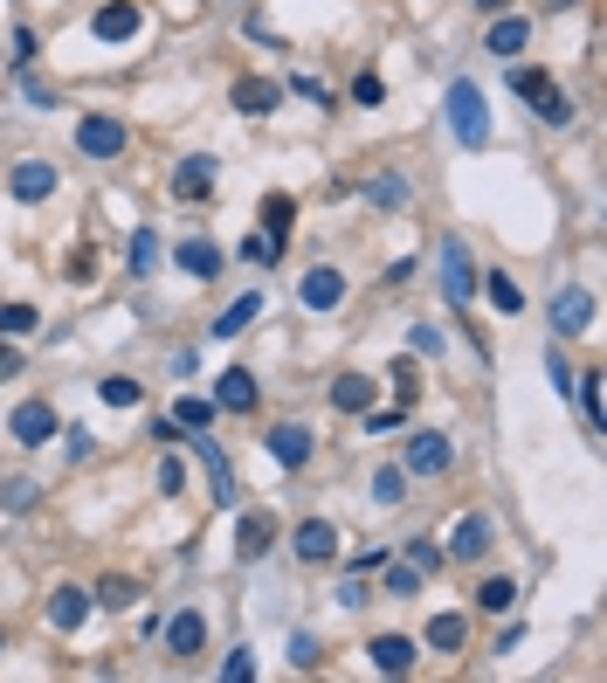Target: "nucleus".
Listing matches in <instances>:
<instances>
[{
	"instance_id": "14",
	"label": "nucleus",
	"mask_w": 607,
	"mask_h": 683,
	"mask_svg": "<svg viewBox=\"0 0 607 683\" xmlns=\"http://www.w3.org/2000/svg\"><path fill=\"white\" fill-rule=\"evenodd\" d=\"M8 435L21 442V449H42V442L56 435V408H48V401H21V408L8 414Z\"/></svg>"
},
{
	"instance_id": "36",
	"label": "nucleus",
	"mask_w": 607,
	"mask_h": 683,
	"mask_svg": "<svg viewBox=\"0 0 607 683\" xmlns=\"http://www.w3.org/2000/svg\"><path fill=\"white\" fill-rule=\"evenodd\" d=\"M579 393V414H587V435H600V373H573Z\"/></svg>"
},
{
	"instance_id": "18",
	"label": "nucleus",
	"mask_w": 607,
	"mask_h": 683,
	"mask_svg": "<svg viewBox=\"0 0 607 683\" xmlns=\"http://www.w3.org/2000/svg\"><path fill=\"white\" fill-rule=\"evenodd\" d=\"M524 42H532V21H524V14H490V35H484V48H490L497 63H511Z\"/></svg>"
},
{
	"instance_id": "6",
	"label": "nucleus",
	"mask_w": 607,
	"mask_h": 683,
	"mask_svg": "<svg viewBox=\"0 0 607 683\" xmlns=\"http://www.w3.org/2000/svg\"><path fill=\"white\" fill-rule=\"evenodd\" d=\"M215 414H256L262 408V387H256V373L249 366H228V373H215Z\"/></svg>"
},
{
	"instance_id": "10",
	"label": "nucleus",
	"mask_w": 607,
	"mask_h": 683,
	"mask_svg": "<svg viewBox=\"0 0 607 683\" xmlns=\"http://www.w3.org/2000/svg\"><path fill=\"white\" fill-rule=\"evenodd\" d=\"M139 29H145V8H139V0H104V8L90 14V35H97V42H131Z\"/></svg>"
},
{
	"instance_id": "12",
	"label": "nucleus",
	"mask_w": 607,
	"mask_h": 683,
	"mask_svg": "<svg viewBox=\"0 0 607 683\" xmlns=\"http://www.w3.org/2000/svg\"><path fill=\"white\" fill-rule=\"evenodd\" d=\"M215 173H221L215 152H187V160L173 166V200H207L215 194Z\"/></svg>"
},
{
	"instance_id": "31",
	"label": "nucleus",
	"mask_w": 607,
	"mask_h": 683,
	"mask_svg": "<svg viewBox=\"0 0 607 683\" xmlns=\"http://www.w3.org/2000/svg\"><path fill=\"white\" fill-rule=\"evenodd\" d=\"M14 84H21V97H29L35 111H56V104H63V90L48 84V76H35V63H29V69H14Z\"/></svg>"
},
{
	"instance_id": "29",
	"label": "nucleus",
	"mask_w": 607,
	"mask_h": 683,
	"mask_svg": "<svg viewBox=\"0 0 607 683\" xmlns=\"http://www.w3.org/2000/svg\"><path fill=\"white\" fill-rule=\"evenodd\" d=\"M421 642H429V649H442V655H456V649L469 642V628H463V615H435V621H429V636H421Z\"/></svg>"
},
{
	"instance_id": "32",
	"label": "nucleus",
	"mask_w": 607,
	"mask_h": 683,
	"mask_svg": "<svg viewBox=\"0 0 607 683\" xmlns=\"http://www.w3.org/2000/svg\"><path fill=\"white\" fill-rule=\"evenodd\" d=\"M477 608H484V615H505V608H518V581H511V573H497V581H484V587H477Z\"/></svg>"
},
{
	"instance_id": "2",
	"label": "nucleus",
	"mask_w": 607,
	"mask_h": 683,
	"mask_svg": "<svg viewBox=\"0 0 607 683\" xmlns=\"http://www.w3.org/2000/svg\"><path fill=\"white\" fill-rule=\"evenodd\" d=\"M124 145H131L124 118H111V111H84V118H76V152H84V160H124Z\"/></svg>"
},
{
	"instance_id": "30",
	"label": "nucleus",
	"mask_w": 607,
	"mask_h": 683,
	"mask_svg": "<svg viewBox=\"0 0 607 683\" xmlns=\"http://www.w3.org/2000/svg\"><path fill=\"white\" fill-rule=\"evenodd\" d=\"M256 311H262V297L249 291V297H235V304H228V311H221V318L207 325V332H215V338H235V332H249V318H256Z\"/></svg>"
},
{
	"instance_id": "16",
	"label": "nucleus",
	"mask_w": 607,
	"mask_h": 683,
	"mask_svg": "<svg viewBox=\"0 0 607 683\" xmlns=\"http://www.w3.org/2000/svg\"><path fill=\"white\" fill-rule=\"evenodd\" d=\"M173 262H180V270H187L194 283H215V277H221V249L207 242V235H187V242H173Z\"/></svg>"
},
{
	"instance_id": "53",
	"label": "nucleus",
	"mask_w": 607,
	"mask_h": 683,
	"mask_svg": "<svg viewBox=\"0 0 607 683\" xmlns=\"http://www.w3.org/2000/svg\"><path fill=\"white\" fill-rule=\"evenodd\" d=\"M408 338H414V353H421V359H435V353H442V332H435V325H414Z\"/></svg>"
},
{
	"instance_id": "39",
	"label": "nucleus",
	"mask_w": 607,
	"mask_h": 683,
	"mask_svg": "<svg viewBox=\"0 0 607 683\" xmlns=\"http://www.w3.org/2000/svg\"><path fill=\"white\" fill-rule=\"evenodd\" d=\"M408 429V401H393V408H366V435H401Z\"/></svg>"
},
{
	"instance_id": "55",
	"label": "nucleus",
	"mask_w": 607,
	"mask_h": 683,
	"mask_svg": "<svg viewBox=\"0 0 607 683\" xmlns=\"http://www.w3.org/2000/svg\"><path fill=\"white\" fill-rule=\"evenodd\" d=\"M338 608H366V587H359V573H353V581H338Z\"/></svg>"
},
{
	"instance_id": "43",
	"label": "nucleus",
	"mask_w": 607,
	"mask_h": 683,
	"mask_svg": "<svg viewBox=\"0 0 607 683\" xmlns=\"http://www.w3.org/2000/svg\"><path fill=\"white\" fill-rule=\"evenodd\" d=\"M35 497H42V490H35L29 477H8V484H0V505H8V511H35Z\"/></svg>"
},
{
	"instance_id": "41",
	"label": "nucleus",
	"mask_w": 607,
	"mask_h": 683,
	"mask_svg": "<svg viewBox=\"0 0 607 683\" xmlns=\"http://www.w3.org/2000/svg\"><path fill=\"white\" fill-rule=\"evenodd\" d=\"M421 594V573L401 560V566H387V600H414Z\"/></svg>"
},
{
	"instance_id": "45",
	"label": "nucleus",
	"mask_w": 607,
	"mask_h": 683,
	"mask_svg": "<svg viewBox=\"0 0 607 683\" xmlns=\"http://www.w3.org/2000/svg\"><path fill=\"white\" fill-rule=\"evenodd\" d=\"M545 84H552V76H545L539 63H511V90H518V97H539Z\"/></svg>"
},
{
	"instance_id": "35",
	"label": "nucleus",
	"mask_w": 607,
	"mask_h": 683,
	"mask_svg": "<svg viewBox=\"0 0 607 683\" xmlns=\"http://www.w3.org/2000/svg\"><path fill=\"white\" fill-rule=\"evenodd\" d=\"M173 422L194 435V429H207V422H215V401H200V393H180V401H173Z\"/></svg>"
},
{
	"instance_id": "28",
	"label": "nucleus",
	"mask_w": 607,
	"mask_h": 683,
	"mask_svg": "<svg viewBox=\"0 0 607 683\" xmlns=\"http://www.w3.org/2000/svg\"><path fill=\"white\" fill-rule=\"evenodd\" d=\"M366 200H373V207H387V215H393V207H408V200H414V187H408L401 173H373V180H366Z\"/></svg>"
},
{
	"instance_id": "20",
	"label": "nucleus",
	"mask_w": 607,
	"mask_h": 683,
	"mask_svg": "<svg viewBox=\"0 0 607 683\" xmlns=\"http://www.w3.org/2000/svg\"><path fill=\"white\" fill-rule=\"evenodd\" d=\"M160 636H166V649H173V663H180V655H200L207 649V621L194 615V608H180L166 628H160Z\"/></svg>"
},
{
	"instance_id": "57",
	"label": "nucleus",
	"mask_w": 607,
	"mask_h": 683,
	"mask_svg": "<svg viewBox=\"0 0 607 683\" xmlns=\"http://www.w3.org/2000/svg\"><path fill=\"white\" fill-rule=\"evenodd\" d=\"M0 649H8V636H0Z\"/></svg>"
},
{
	"instance_id": "44",
	"label": "nucleus",
	"mask_w": 607,
	"mask_h": 683,
	"mask_svg": "<svg viewBox=\"0 0 607 683\" xmlns=\"http://www.w3.org/2000/svg\"><path fill=\"white\" fill-rule=\"evenodd\" d=\"M353 104H359V111H373V104H387V84H380L373 69H359V76H353Z\"/></svg>"
},
{
	"instance_id": "21",
	"label": "nucleus",
	"mask_w": 607,
	"mask_h": 683,
	"mask_svg": "<svg viewBox=\"0 0 607 683\" xmlns=\"http://www.w3.org/2000/svg\"><path fill=\"white\" fill-rule=\"evenodd\" d=\"M366 655H373L380 676H408V670H414V642H408V636H373V642H366Z\"/></svg>"
},
{
	"instance_id": "54",
	"label": "nucleus",
	"mask_w": 607,
	"mask_h": 683,
	"mask_svg": "<svg viewBox=\"0 0 607 683\" xmlns=\"http://www.w3.org/2000/svg\"><path fill=\"white\" fill-rule=\"evenodd\" d=\"M290 663H297V670H318V642L297 636V642H290Z\"/></svg>"
},
{
	"instance_id": "33",
	"label": "nucleus",
	"mask_w": 607,
	"mask_h": 683,
	"mask_svg": "<svg viewBox=\"0 0 607 683\" xmlns=\"http://www.w3.org/2000/svg\"><path fill=\"white\" fill-rule=\"evenodd\" d=\"M97 401H104V408H139V401H145V387H139V380H124V373H111V380H97Z\"/></svg>"
},
{
	"instance_id": "37",
	"label": "nucleus",
	"mask_w": 607,
	"mask_h": 683,
	"mask_svg": "<svg viewBox=\"0 0 607 683\" xmlns=\"http://www.w3.org/2000/svg\"><path fill=\"white\" fill-rule=\"evenodd\" d=\"M35 325H42L35 304H0V338H29Z\"/></svg>"
},
{
	"instance_id": "50",
	"label": "nucleus",
	"mask_w": 607,
	"mask_h": 683,
	"mask_svg": "<svg viewBox=\"0 0 607 683\" xmlns=\"http://www.w3.org/2000/svg\"><path fill=\"white\" fill-rule=\"evenodd\" d=\"M42 56V42H35V29H14V69H29Z\"/></svg>"
},
{
	"instance_id": "11",
	"label": "nucleus",
	"mask_w": 607,
	"mask_h": 683,
	"mask_svg": "<svg viewBox=\"0 0 607 683\" xmlns=\"http://www.w3.org/2000/svg\"><path fill=\"white\" fill-rule=\"evenodd\" d=\"M228 104H235L242 118H270L277 104H283V84H277V76H235V84H228Z\"/></svg>"
},
{
	"instance_id": "46",
	"label": "nucleus",
	"mask_w": 607,
	"mask_h": 683,
	"mask_svg": "<svg viewBox=\"0 0 607 683\" xmlns=\"http://www.w3.org/2000/svg\"><path fill=\"white\" fill-rule=\"evenodd\" d=\"M545 380H552V393H573V366L560 353V338H552V353H545Z\"/></svg>"
},
{
	"instance_id": "48",
	"label": "nucleus",
	"mask_w": 607,
	"mask_h": 683,
	"mask_svg": "<svg viewBox=\"0 0 607 683\" xmlns=\"http://www.w3.org/2000/svg\"><path fill=\"white\" fill-rule=\"evenodd\" d=\"M277 256H283V249L270 242V235H249V242H242V262H256V270H270Z\"/></svg>"
},
{
	"instance_id": "17",
	"label": "nucleus",
	"mask_w": 607,
	"mask_h": 683,
	"mask_svg": "<svg viewBox=\"0 0 607 683\" xmlns=\"http://www.w3.org/2000/svg\"><path fill=\"white\" fill-rule=\"evenodd\" d=\"M297 297H304V311H338L346 304V270H304Z\"/></svg>"
},
{
	"instance_id": "56",
	"label": "nucleus",
	"mask_w": 607,
	"mask_h": 683,
	"mask_svg": "<svg viewBox=\"0 0 607 683\" xmlns=\"http://www.w3.org/2000/svg\"><path fill=\"white\" fill-rule=\"evenodd\" d=\"M477 8H484V14H511V0H477Z\"/></svg>"
},
{
	"instance_id": "22",
	"label": "nucleus",
	"mask_w": 607,
	"mask_h": 683,
	"mask_svg": "<svg viewBox=\"0 0 607 683\" xmlns=\"http://www.w3.org/2000/svg\"><path fill=\"white\" fill-rule=\"evenodd\" d=\"M256 221H262V235H270V242L283 249V242H290V228H297V200H290V194H262Z\"/></svg>"
},
{
	"instance_id": "47",
	"label": "nucleus",
	"mask_w": 607,
	"mask_h": 683,
	"mask_svg": "<svg viewBox=\"0 0 607 683\" xmlns=\"http://www.w3.org/2000/svg\"><path fill=\"white\" fill-rule=\"evenodd\" d=\"M187 490V456H166L160 463V497H180Z\"/></svg>"
},
{
	"instance_id": "27",
	"label": "nucleus",
	"mask_w": 607,
	"mask_h": 683,
	"mask_svg": "<svg viewBox=\"0 0 607 683\" xmlns=\"http://www.w3.org/2000/svg\"><path fill=\"white\" fill-rule=\"evenodd\" d=\"M124 270H131V277H152V270H160V228H139V235H131Z\"/></svg>"
},
{
	"instance_id": "3",
	"label": "nucleus",
	"mask_w": 607,
	"mask_h": 683,
	"mask_svg": "<svg viewBox=\"0 0 607 683\" xmlns=\"http://www.w3.org/2000/svg\"><path fill=\"white\" fill-rule=\"evenodd\" d=\"M448 463H456V442L442 429H408V456H401L408 477H448Z\"/></svg>"
},
{
	"instance_id": "8",
	"label": "nucleus",
	"mask_w": 607,
	"mask_h": 683,
	"mask_svg": "<svg viewBox=\"0 0 607 683\" xmlns=\"http://www.w3.org/2000/svg\"><path fill=\"white\" fill-rule=\"evenodd\" d=\"M290 553H297L304 566H332L338 560V524L332 518H304L297 532H290Z\"/></svg>"
},
{
	"instance_id": "15",
	"label": "nucleus",
	"mask_w": 607,
	"mask_h": 683,
	"mask_svg": "<svg viewBox=\"0 0 607 683\" xmlns=\"http://www.w3.org/2000/svg\"><path fill=\"white\" fill-rule=\"evenodd\" d=\"M8 194H14L21 207L48 200V194H56V166H48V160H21V166L8 173Z\"/></svg>"
},
{
	"instance_id": "34",
	"label": "nucleus",
	"mask_w": 607,
	"mask_h": 683,
	"mask_svg": "<svg viewBox=\"0 0 607 683\" xmlns=\"http://www.w3.org/2000/svg\"><path fill=\"white\" fill-rule=\"evenodd\" d=\"M532 111H539V118H545V124H573V97H566V90H560V84H545V90H539V97H532Z\"/></svg>"
},
{
	"instance_id": "26",
	"label": "nucleus",
	"mask_w": 607,
	"mask_h": 683,
	"mask_svg": "<svg viewBox=\"0 0 607 683\" xmlns=\"http://www.w3.org/2000/svg\"><path fill=\"white\" fill-rule=\"evenodd\" d=\"M131 600H139V581H124V573H111V581H97L90 608H104V615H124Z\"/></svg>"
},
{
	"instance_id": "40",
	"label": "nucleus",
	"mask_w": 607,
	"mask_h": 683,
	"mask_svg": "<svg viewBox=\"0 0 607 683\" xmlns=\"http://www.w3.org/2000/svg\"><path fill=\"white\" fill-rule=\"evenodd\" d=\"M408 566L421 573V581H429V573H442V545H435V539H408Z\"/></svg>"
},
{
	"instance_id": "9",
	"label": "nucleus",
	"mask_w": 607,
	"mask_h": 683,
	"mask_svg": "<svg viewBox=\"0 0 607 683\" xmlns=\"http://www.w3.org/2000/svg\"><path fill=\"white\" fill-rule=\"evenodd\" d=\"M552 332H560V338L594 332V291H587V283H566V291L552 297Z\"/></svg>"
},
{
	"instance_id": "5",
	"label": "nucleus",
	"mask_w": 607,
	"mask_h": 683,
	"mask_svg": "<svg viewBox=\"0 0 607 683\" xmlns=\"http://www.w3.org/2000/svg\"><path fill=\"white\" fill-rule=\"evenodd\" d=\"M277 539H283V518L277 511H242V524H235V560H270L277 553Z\"/></svg>"
},
{
	"instance_id": "4",
	"label": "nucleus",
	"mask_w": 607,
	"mask_h": 683,
	"mask_svg": "<svg viewBox=\"0 0 607 683\" xmlns=\"http://www.w3.org/2000/svg\"><path fill=\"white\" fill-rule=\"evenodd\" d=\"M194 456H200V469H207V484H215L207 497H215L221 511H228V505H242V484H235V463H228V449H221V442L207 435V429H194Z\"/></svg>"
},
{
	"instance_id": "42",
	"label": "nucleus",
	"mask_w": 607,
	"mask_h": 683,
	"mask_svg": "<svg viewBox=\"0 0 607 683\" xmlns=\"http://www.w3.org/2000/svg\"><path fill=\"white\" fill-rule=\"evenodd\" d=\"M387 380H393V401H414V393H421V366L414 359H393Z\"/></svg>"
},
{
	"instance_id": "23",
	"label": "nucleus",
	"mask_w": 607,
	"mask_h": 683,
	"mask_svg": "<svg viewBox=\"0 0 607 683\" xmlns=\"http://www.w3.org/2000/svg\"><path fill=\"white\" fill-rule=\"evenodd\" d=\"M84 615H90V594H84V587H56V594H48V628L76 636V628H84Z\"/></svg>"
},
{
	"instance_id": "25",
	"label": "nucleus",
	"mask_w": 607,
	"mask_h": 683,
	"mask_svg": "<svg viewBox=\"0 0 607 683\" xmlns=\"http://www.w3.org/2000/svg\"><path fill=\"white\" fill-rule=\"evenodd\" d=\"M477 291H484L497 311H505V318H518V311H524V291H518V283H511L505 270H484V277H477Z\"/></svg>"
},
{
	"instance_id": "51",
	"label": "nucleus",
	"mask_w": 607,
	"mask_h": 683,
	"mask_svg": "<svg viewBox=\"0 0 607 683\" xmlns=\"http://www.w3.org/2000/svg\"><path fill=\"white\" fill-rule=\"evenodd\" d=\"M256 676V663H249V649H235L228 663H221V683H249Z\"/></svg>"
},
{
	"instance_id": "7",
	"label": "nucleus",
	"mask_w": 607,
	"mask_h": 683,
	"mask_svg": "<svg viewBox=\"0 0 607 683\" xmlns=\"http://www.w3.org/2000/svg\"><path fill=\"white\" fill-rule=\"evenodd\" d=\"M442 297L448 304H469V297H477V262H469V249L456 242V235H448V242H442Z\"/></svg>"
},
{
	"instance_id": "38",
	"label": "nucleus",
	"mask_w": 607,
	"mask_h": 683,
	"mask_svg": "<svg viewBox=\"0 0 607 683\" xmlns=\"http://www.w3.org/2000/svg\"><path fill=\"white\" fill-rule=\"evenodd\" d=\"M373 497H380V505H401V497H408V469L401 463H380L373 469Z\"/></svg>"
},
{
	"instance_id": "13",
	"label": "nucleus",
	"mask_w": 607,
	"mask_h": 683,
	"mask_svg": "<svg viewBox=\"0 0 607 683\" xmlns=\"http://www.w3.org/2000/svg\"><path fill=\"white\" fill-rule=\"evenodd\" d=\"M262 449H270V456L290 469V477H297V469L311 463V449H318V442H311V429H304V422H277L270 435H262Z\"/></svg>"
},
{
	"instance_id": "19",
	"label": "nucleus",
	"mask_w": 607,
	"mask_h": 683,
	"mask_svg": "<svg viewBox=\"0 0 607 683\" xmlns=\"http://www.w3.org/2000/svg\"><path fill=\"white\" fill-rule=\"evenodd\" d=\"M490 553V518L484 511H469L463 524H456V539H448V560H463V566H477Z\"/></svg>"
},
{
	"instance_id": "24",
	"label": "nucleus",
	"mask_w": 607,
	"mask_h": 683,
	"mask_svg": "<svg viewBox=\"0 0 607 683\" xmlns=\"http://www.w3.org/2000/svg\"><path fill=\"white\" fill-rule=\"evenodd\" d=\"M373 393H380V380L338 373V380H332V408H338V414H366V408H373Z\"/></svg>"
},
{
	"instance_id": "1",
	"label": "nucleus",
	"mask_w": 607,
	"mask_h": 683,
	"mask_svg": "<svg viewBox=\"0 0 607 683\" xmlns=\"http://www.w3.org/2000/svg\"><path fill=\"white\" fill-rule=\"evenodd\" d=\"M448 131H456L463 152H484L490 145V104H484V90L469 84V76L448 84Z\"/></svg>"
},
{
	"instance_id": "52",
	"label": "nucleus",
	"mask_w": 607,
	"mask_h": 683,
	"mask_svg": "<svg viewBox=\"0 0 607 683\" xmlns=\"http://www.w3.org/2000/svg\"><path fill=\"white\" fill-rule=\"evenodd\" d=\"M63 277H69V283H90V277H97V256H90V249H76Z\"/></svg>"
},
{
	"instance_id": "49",
	"label": "nucleus",
	"mask_w": 607,
	"mask_h": 683,
	"mask_svg": "<svg viewBox=\"0 0 607 683\" xmlns=\"http://www.w3.org/2000/svg\"><path fill=\"white\" fill-rule=\"evenodd\" d=\"M21 380V338H0V387Z\"/></svg>"
}]
</instances>
